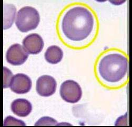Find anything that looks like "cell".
I'll list each match as a JSON object with an SVG mask.
<instances>
[{"label":"cell","instance_id":"1","mask_svg":"<svg viewBox=\"0 0 132 127\" xmlns=\"http://www.w3.org/2000/svg\"><path fill=\"white\" fill-rule=\"evenodd\" d=\"M94 20L91 12L83 6H75L64 15L62 22V30L69 39L82 41L93 30Z\"/></svg>","mask_w":132,"mask_h":127},{"label":"cell","instance_id":"2","mask_svg":"<svg viewBox=\"0 0 132 127\" xmlns=\"http://www.w3.org/2000/svg\"><path fill=\"white\" fill-rule=\"evenodd\" d=\"M128 69V60L124 55L112 53L104 57L100 62L98 72L101 77L111 83L121 81Z\"/></svg>","mask_w":132,"mask_h":127},{"label":"cell","instance_id":"3","mask_svg":"<svg viewBox=\"0 0 132 127\" xmlns=\"http://www.w3.org/2000/svg\"><path fill=\"white\" fill-rule=\"evenodd\" d=\"M40 17L38 11L31 6H25L18 12L15 24L22 32L35 29L39 23Z\"/></svg>","mask_w":132,"mask_h":127},{"label":"cell","instance_id":"4","mask_svg":"<svg viewBox=\"0 0 132 127\" xmlns=\"http://www.w3.org/2000/svg\"><path fill=\"white\" fill-rule=\"evenodd\" d=\"M60 95L66 102L75 104L80 100L82 96V89L76 82L69 80L61 85Z\"/></svg>","mask_w":132,"mask_h":127},{"label":"cell","instance_id":"5","mask_svg":"<svg viewBox=\"0 0 132 127\" xmlns=\"http://www.w3.org/2000/svg\"><path fill=\"white\" fill-rule=\"evenodd\" d=\"M29 57V54L21 44L16 43L11 45L7 50L6 59L10 64L13 66L23 65Z\"/></svg>","mask_w":132,"mask_h":127},{"label":"cell","instance_id":"6","mask_svg":"<svg viewBox=\"0 0 132 127\" xmlns=\"http://www.w3.org/2000/svg\"><path fill=\"white\" fill-rule=\"evenodd\" d=\"M56 86L57 83L54 78L50 75H44L37 79L36 90L39 95L47 97L55 92Z\"/></svg>","mask_w":132,"mask_h":127},{"label":"cell","instance_id":"7","mask_svg":"<svg viewBox=\"0 0 132 127\" xmlns=\"http://www.w3.org/2000/svg\"><path fill=\"white\" fill-rule=\"evenodd\" d=\"M32 84V81L27 75L18 73L12 77L10 87L15 93L25 94L30 91Z\"/></svg>","mask_w":132,"mask_h":127},{"label":"cell","instance_id":"8","mask_svg":"<svg viewBox=\"0 0 132 127\" xmlns=\"http://www.w3.org/2000/svg\"><path fill=\"white\" fill-rule=\"evenodd\" d=\"M24 47L30 54H37L40 53L44 47L42 37L36 33L26 36L23 41Z\"/></svg>","mask_w":132,"mask_h":127},{"label":"cell","instance_id":"9","mask_svg":"<svg viewBox=\"0 0 132 127\" xmlns=\"http://www.w3.org/2000/svg\"><path fill=\"white\" fill-rule=\"evenodd\" d=\"M12 111L21 117H25L30 115L32 110L31 102L25 99H17L13 101L11 105Z\"/></svg>","mask_w":132,"mask_h":127},{"label":"cell","instance_id":"10","mask_svg":"<svg viewBox=\"0 0 132 127\" xmlns=\"http://www.w3.org/2000/svg\"><path fill=\"white\" fill-rule=\"evenodd\" d=\"M45 59L51 64L55 65L59 63L63 57L62 50L56 45H52L48 47L44 54Z\"/></svg>","mask_w":132,"mask_h":127},{"label":"cell","instance_id":"11","mask_svg":"<svg viewBox=\"0 0 132 127\" xmlns=\"http://www.w3.org/2000/svg\"><path fill=\"white\" fill-rule=\"evenodd\" d=\"M16 13L15 7L12 4L4 5V30L10 28L14 22Z\"/></svg>","mask_w":132,"mask_h":127},{"label":"cell","instance_id":"12","mask_svg":"<svg viewBox=\"0 0 132 127\" xmlns=\"http://www.w3.org/2000/svg\"><path fill=\"white\" fill-rule=\"evenodd\" d=\"M57 122L52 118L44 117L38 120L35 125H56Z\"/></svg>","mask_w":132,"mask_h":127},{"label":"cell","instance_id":"13","mask_svg":"<svg viewBox=\"0 0 132 127\" xmlns=\"http://www.w3.org/2000/svg\"><path fill=\"white\" fill-rule=\"evenodd\" d=\"M4 126L6 125H25V123L21 120L16 119V118L9 116L6 117L4 121Z\"/></svg>","mask_w":132,"mask_h":127},{"label":"cell","instance_id":"14","mask_svg":"<svg viewBox=\"0 0 132 127\" xmlns=\"http://www.w3.org/2000/svg\"><path fill=\"white\" fill-rule=\"evenodd\" d=\"M4 88L10 86L11 79L12 78V73L7 68L4 67Z\"/></svg>","mask_w":132,"mask_h":127}]
</instances>
